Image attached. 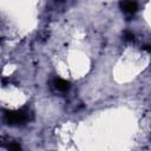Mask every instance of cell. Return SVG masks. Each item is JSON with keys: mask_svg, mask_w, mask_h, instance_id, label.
I'll return each instance as SVG.
<instances>
[{"mask_svg": "<svg viewBox=\"0 0 151 151\" xmlns=\"http://www.w3.org/2000/svg\"><path fill=\"white\" fill-rule=\"evenodd\" d=\"M28 112L27 111H17V112H11V113H7L6 114V119L9 124H20V123H24L27 118H28Z\"/></svg>", "mask_w": 151, "mask_h": 151, "instance_id": "6da1fadb", "label": "cell"}, {"mask_svg": "<svg viewBox=\"0 0 151 151\" xmlns=\"http://www.w3.org/2000/svg\"><path fill=\"white\" fill-rule=\"evenodd\" d=\"M122 8L129 13V14H133L136 11H137V4L134 1H130V0H123L122 4H120Z\"/></svg>", "mask_w": 151, "mask_h": 151, "instance_id": "7a4b0ae2", "label": "cell"}, {"mask_svg": "<svg viewBox=\"0 0 151 151\" xmlns=\"http://www.w3.org/2000/svg\"><path fill=\"white\" fill-rule=\"evenodd\" d=\"M55 87H57L59 91L65 92V91H67V90L70 88V84H68V81H66V80H64V79H57V80H55Z\"/></svg>", "mask_w": 151, "mask_h": 151, "instance_id": "3957f363", "label": "cell"}]
</instances>
